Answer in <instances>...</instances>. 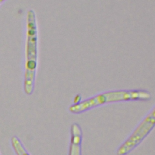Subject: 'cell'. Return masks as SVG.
Segmentation results:
<instances>
[{
  "label": "cell",
  "instance_id": "cell-1",
  "mask_svg": "<svg viewBox=\"0 0 155 155\" xmlns=\"http://www.w3.org/2000/svg\"><path fill=\"white\" fill-rule=\"evenodd\" d=\"M151 94L145 90H119L110 91L77 102L70 106L68 110L73 114H80L105 104L130 101H148Z\"/></svg>",
  "mask_w": 155,
  "mask_h": 155
},
{
  "label": "cell",
  "instance_id": "cell-2",
  "mask_svg": "<svg viewBox=\"0 0 155 155\" xmlns=\"http://www.w3.org/2000/svg\"><path fill=\"white\" fill-rule=\"evenodd\" d=\"M37 66V27L35 13L29 10L27 15V42L24 90L27 95L33 93Z\"/></svg>",
  "mask_w": 155,
  "mask_h": 155
},
{
  "label": "cell",
  "instance_id": "cell-3",
  "mask_svg": "<svg viewBox=\"0 0 155 155\" xmlns=\"http://www.w3.org/2000/svg\"><path fill=\"white\" fill-rule=\"evenodd\" d=\"M155 126V108L137 125L131 135L121 144L117 150V155H127L137 147L148 135Z\"/></svg>",
  "mask_w": 155,
  "mask_h": 155
},
{
  "label": "cell",
  "instance_id": "cell-4",
  "mask_svg": "<svg viewBox=\"0 0 155 155\" xmlns=\"http://www.w3.org/2000/svg\"><path fill=\"white\" fill-rule=\"evenodd\" d=\"M82 130L78 123H73L71 127V140L69 155H81Z\"/></svg>",
  "mask_w": 155,
  "mask_h": 155
},
{
  "label": "cell",
  "instance_id": "cell-5",
  "mask_svg": "<svg viewBox=\"0 0 155 155\" xmlns=\"http://www.w3.org/2000/svg\"><path fill=\"white\" fill-rule=\"evenodd\" d=\"M11 143L16 155H30L17 136H14L11 138Z\"/></svg>",
  "mask_w": 155,
  "mask_h": 155
},
{
  "label": "cell",
  "instance_id": "cell-6",
  "mask_svg": "<svg viewBox=\"0 0 155 155\" xmlns=\"http://www.w3.org/2000/svg\"><path fill=\"white\" fill-rule=\"evenodd\" d=\"M5 0H0V4H1V3H2L4 1H5Z\"/></svg>",
  "mask_w": 155,
  "mask_h": 155
},
{
  "label": "cell",
  "instance_id": "cell-7",
  "mask_svg": "<svg viewBox=\"0 0 155 155\" xmlns=\"http://www.w3.org/2000/svg\"><path fill=\"white\" fill-rule=\"evenodd\" d=\"M0 155H1V154H0Z\"/></svg>",
  "mask_w": 155,
  "mask_h": 155
}]
</instances>
